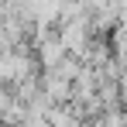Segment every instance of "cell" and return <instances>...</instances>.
Instances as JSON below:
<instances>
[{
	"label": "cell",
	"instance_id": "6da1fadb",
	"mask_svg": "<svg viewBox=\"0 0 127 127\" xmlns=\"http://www.w3.org/2000/svg\"><path fill=\"white\" fill-rule=\"evenodd\" d=\"M31 76V59L24 52H0V83H24Z\"/></svg>",
	"mask_w": 127,
	"mask_h": 127
},
{
	"label": "cell",
	"instance_id": "7a4b0ae2",
	"mask_svg": "<svg viewBox=\"0 0 127 127\" xmlns=\"http://www.w3.org/2000/svg\"><path fill=\"white\" fill-rule=\"evenodd\" d=\"M59 34H62L69 55H79V59H83V52L89 48V41H93V38H89V24H86V17H72Z\"/></svg>",
	"mask_w": 127,
	"mask_h": 127
},
{
	"label": "cell",
	"instance_id": "277c9868",
	"mask_svg": "<svg viewBox=\"0 0 127 127\" xmlns=\"http://www.w3.org/2000/svg\"><path fill=\"white\" fill-rule=\"evenodd\" d=\"M7 106H10V96H7V89H3V86H0V117H3V113H7Z\"/></svg>",
	"mask_w": 127,
	"mask_h": 127
},
{
	"label": "cell",
	"instance_id": "3957f363",
	"mask_svg": "<svg viewBox=\"0 0 127 127\" xmlns=\"http://www.w3.org/2000/svg\"><path fill=\"white\" fill-rule=\"evenodd\" d=\"M38 52H41V65H48V69H55V65H59L65 55H69V48H65L62 34H55V38H45V41L38 45Z\"/></svg>",
	"mask_w": 127,
	"mask_h": 127
}]
</instances>
